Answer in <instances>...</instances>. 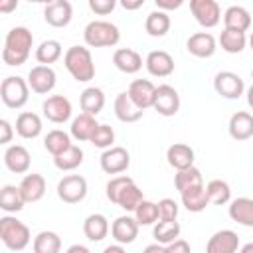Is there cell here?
<instances>
[{
	"label": "cell",
	"instance_id": "cell-1",
	"mask_svg": "<svg viewBox=\"0 0 253 253\" xmlns=\"http://www.w3.org/2000/svg\"><path fill=\"white\" fill-rule=\"evenodd\" d=\"M32 45H34V34L28 28H24V26L12 28L4 38L2 61L6 65H12V67L26 63V59L30 57Z\"/></svg>",
	"mask_w": 253,
	"mask_h": 253
},
{
	"label": "cell",
	"instance_id": "cell-2",
	"mask_svg": "<svg viewBox=\"0 0 253 253\" xmlns=\"http://www.w3.org/2000/svg\"><path fill=\"white\" fill-rule=\"evenodd\" d=\"M63 65L77 83H87L95 77V63L89 47L71 45L63 55Z\"/></svg>",
	"mask_w": 253,
	"mask_h": 253
},
{
	"label": "cell",
	"instance_id": "cell-3",
	"mask_svg": "<svg viewBox=\"0 0 253 253\" xmlns=\"http://www.w3.org/2000/svg\"><path fill=\"white\" fill-rule=\"evenodd\" d=\"M0 239L10 251H24L30 245V227L18 217L4 215L0 217Z\"/></svg>",
	"mask_w": 253,
	"mask_h": 253
},
{
	"label": "cell",
	"instance_id": "cell-4",
	"mask_svg": "<svg viewBox=\"0 0 253 253\" xmlns=\"http://www.w3.org/2000/svg\"><path fill=\"white\" fill-rule=\"evenodd\" d=\"M83 40L89 47H113L121 40V32L107 20H93L83 30Z\"/></svg>",
	"mask_w": 253,
	"mask_h": 253
},
{
	"label": "cell",
	"instance_id": "cell-5",
	"mask_svg": "<svg viewBox=\"0 0 253 253\" xmlns=\"http://www.w3.org/2000/svg\"><path fill=\"white\" fill-rule=\"evenodd\" d=\"M0 99L8 109H22L30 99V85L28 79L10 75L2 79L0 85Z\"/></svg>",
	"mask_w": 253,
	"mask_h": 253
},
{
	"label": "cell",
	"instance_id": "cell-6",
	"mask_svg": "<svg viewBox=\"0 0 253 253\" xmlns=\"http://www.w3.org/2000/svg\"><path fill=\"white\" fill-rule=\"evenodd\" d=\"M57 196L65 204H79L87 196V180L79 174H67L57 184Z\"/></svg>",
	"mask_w": 253,
	"mask_h": 253
},
{
	"label": "cell",
	"instance_id": "cell-7",
	"mask_svg": "<svg viewBox=\"0 0 253 253\" xmlns=\"http://www.w3.org/2000/svg\"><path fill=\"white\" fill-rule=\"evenodd\" d=\"M190 12L202 28H215L221 20V8L215 0H190Z\"/></svg>",
	"mask_w": 253,
	"mask_h": 253
},
{
	"label": "cell",
	"instance_id": "cell-8",
	"mask_svg": "<svg viewBox=\"0 0 253 253\" xmlns=\"http://www.w3.org/2000/svg\"><path fill=\"white\" fill-rule=\"evenodd\" d=\"M152 109L162 117H174L180 111V95L172 85H158L154 93Z\"/></svg>",
	"mask_w": 253,
	"mask_h": 253
},
{
	"label": "cell",
	"instance_id": "cell-9",
	"mask_svg": "<svg viewBox=\"0 0 253 253\" xmlns=\"http://www.w3.org/2000/svg\"><path fill=\"white\" fill-rule=\"evenodd\" d=\"M99 164H101V170L105 174H121L128 168L130 154L123 146H109V148L103 150V154L99 158Z\"/></svg>",
	"mask_w": 253,
	"mask_h": 253
},
{
	"label": "cell",
	"instance_id": "cell-10",
	"mask_svg": "<svg viewBox=\"0 0 253 253\" xmlns=\"http://www.w3.org/2000/svg\"><path fill=\"white\" fill-rule=\"evenodd\" d=\"M55 81H57V75L51 65L40 63V65L32 67L28 73V85L38 95H47L55 87Z\"/></svg>",
	"mask_w": 253,
	"mask_h": 253
},
{
	"label": "cell",
	"instance_id": "cell-11",
	"mask_svg": "<svg viewBox=\"0 0 253 253\" xmlns=\"http://www.w3.org/2000/svg\"><path fill=\"white\" fill-rule=\"evenodd\" d=\"M213 89L223 99H239L245 91V83L233 71H219L213 77Z\"/></svg>",
	"mask_w": 253,
	"mask_h": 253
},
{
	"label": "cell",
	"instance_id": "cell-12",
	"mask_svg": "<svg viewBox=\"0 0 253 253\" xmlns=\"http://www.w3.org/2000/svg\"><path fill=\"white\" fill-rule=\"evenodd\" d=\"M42 111H43V117L47 121L55 123V125L67 123L71 119V113H73L69 99L63 97V95H51V97H47L43 101V105H42Z\"/></svg>",
	"mask_w": 253,
	"mask_h": 253
},
{
	"label": "cell",
	"instance_id": "cell-13",
	"mask_svg": "<svg viewBox=\"0 0 253 253\" xmlns=\"http://www.w3.org/2000/svg\"><path fill=\"white\" fill-rule=\"evenodd\" d=\"M73 18V6L69 0H53L43 8V20L51 28H65Z\"/></svg>",
	"mask_w": 253,
	"mask_h": 253
},
{
	"label": "cell",
	"instance_id": "cell-14",
	"mask_svg": "<svg viewBox=\"0 0 253 253\" xmlns=\"http://www.w3.org/2000/svg\"><path fill=\"white\" fill-rule=\"evenodd\" d=\"M144 65L152 77H168L174 73V57L164 49H152L146 55Z\"/></svg>",
	"mask_w": 253,
	"mask_h": 253
},
{
	"label": "cell",
	"instance_id": "cell-15",
	"mask_svg": "<svg viewBox=\"0 0 253 253\" xmlns=\"http://www.w3.org/2000/svg\"><path fill=\"white\" fill-rule=\"evenodd\" d=\"M186 49L194 55V57H200V59H206V57H211L217 49V42L215 38L210 34V32H196L188 38L186 42Z\"/></svg>",
	"mask_w": 253,
	"mask_h": 253
},
{
	"label": "cell",
	"instance_id": "cell-16",
	"mask_svg": "<svg viewBox=\"0 0 253 253\" xmlns=\"http://www.w3.org/2000/svg\"><path fill=\"white\" fill-rule=\"evenodd\" d=\"M138 221L136 217H130V215H119L113 225H111V235L117 243H123V245H128L132 243L136 237H138Z\"/></svg>",
	"mask_w": 253,
	"mask_h": 253
},
{
	"label": "cell",
	"instance_id": "cell-17",
	"mask_svg": "<svg viewBox=\"0 0 253 253\" xmlns=\"http://www.w3.org/2000/svg\"><path fill=\"white\" fill-rule=\"evenodd\" d=\"M113 107H115V115H117V119H119L121 123H136V121H140L142 115H144V109H140V107L130 99L128 91L119 93Z\"/></svg>",
	"mask_w": 253,
	"mask_h": 253
},
{
	"label": "cell",
	"instance_id": "cell-18",
	"mask_svg": "<svg viewBox=\"0 0 253 253\" xmlns=\"http://www.w3.org/2000/svg\"><path fill=\"white\" fill-rule=\"evenodd\" d=\"M237 249H239V235L231 229L215 231L206 245L208 253H235Z\"/></svg>",
	"mask_w": 253,
	"mask_h": 253
},
{
	"label": "cell",
	"instance_id": "cell-19",
	"mask_svg": "<svg viewBox=\"0 0 253 253\" xmlns=\"http://www.w3.org/2000/svg\"><path fill=\"white\" fill-rule=\"evenodd\" d=\"M30 162H32V156L28 148L22 144H12L4 152V164L14 174H26L30 170Z\"/></svg>",
	"mask_w": 253,
	"mask_h": 253
},
{
	"label": "cell",
	"instance_id": "cell-20",
	"mask_svg": "<svg viewBox=\"0 0 253 253\" xmlns=\"http://www.w3.org/2000/svg\"><path fill=\"white\" fill-rule=\"evenodd\" d=\"M128 95L130 99L140 107V109H150L154 103V93H156V85L150 79H134L128 85Z\"/></svg>",
	"mask_w": 253,
	"mask_h": 253
},
{
	"label": "cell",
	"instance_id": "cell-21",
	"mask_svg": "<svg viewBox=\"0 0 253 253\" xmlns=\"http://www.w3.org/2000/svg\"><path fill=\"white\" fill-rule=\"evenodd\" d=\"M229 136L233 140H247L253 136V115L247 111H237L231 115L227 125Z\"/></svg>",
	"mask_w": 253,
	"mask_h": 253
},
{
	"label": "cell",
	"instance_id": "cell-22",
	"mask_svg": "<svg viewBox=\"0 0 253 253\" xmlns=\"http://www.w3.org/2000/svg\"><path fill=\"white\" fill-rule=\"evenodd\" d=\"M113 63H115V67L119 71H123L126 75H132V73H136V71L142 69V57H140V53L134 51V49H130V47H119V49H115Z\"/></svg>",
	"mask_w": 253,
	"mask_h": 253
},
{
	"label": "cell",
	"instance_id": "cell-23",
	"mask_svg": "<svg viewBox=\"0 0 253 253\" xmlns=\"http://www.w3.org/2000/svg\"><path fill=\"white\" fill-rule=\"evenodd\" d=\"M20 190H22V196L26 200V204H34V202H40L45 194V178L42 174H26L20 182Z\"/></svg>",
	"mask_w": 253,
	"mask_h": 253
},
{
	"label": "cell",
	"instance_id": "cell-24",
	"mask_svg": "<svg viewBox=\"0 0 253 253\" xmlns=\"http://www.w3.org/2000/svg\"><path fill=\"white\" fill-rule=\"evenodd\" d=\"M166 158H168V164L174 168V170H184L188 166H194V148L190 144H184V142H176L172 146H168L166 150Z\"/></svg>",
	"mask_w": 253,
	"mask_h": 253
},
{
	"label": "cell",
	"instance_id": "cell-25",
	"mask_svg": "<svg viewBox=\"0 0 253 253\" xmlns=\"http://www.w3.org/2000/svg\"><path fill=\"white\" fill-rule=\"evenodd\" d=\"M180 198H182V206H184L188 211H192V213H200V211H204V210L210 206L208 190H206L204 184L194 186V188L182 192Z\"/></svg>",
	"mask_w": 253,
	"mask_h": 253
},
{
	"label": "cell",
	"instance_id": "cell-26",
	"mask_svg": "<svg viewBox=\"0 0 253 253\" xmlns=\"http://www.w3.org/2000/svg\"><path fill=\"white\" fill-rule=\"evenodd\" d=\"M229 217L245 227H253V198H235L227 210Z\"/></svg>",
	"mask_w": 253,
	"mask_h": 253
},
{
	"label": "cell",
	"instance_id": "cell-27",
	"mask_svg": "<svg viewBox=\"0 0 253 253\" xmlns=\"http://www.w3.org/2000/svg\"><path fill=\"white\" fill-rule=\"evenodd\" d=\"M42 119L40 115L36 113H30V111H24L18 115L16 119V132L22 136V138H38L42 134Z\"/></svg>",
	"mask_w": 253,
	"mask_h": 253
},
{
	"label": "cell",
	"instance_id": "cell-28",
	"mask_svg": "<svg viewBox=\"0 0 253 253\" xmlns=\"http://www.w3.org/2000/svg\"><path fill=\"white\" fill-rule=\"evenodd\" d=\"M97 126H99V123L95 121L93 115H89V113H81L79 117H75V119L71 121L69 134H71L75 140L85 142V140H91V136H93V132H95Z\"/></svg>",
	"mask_w": 253,
	"mask_h": 253
},
{
	"label": "cell",
	"instance_id": "cell-29",
	"mask_svg": "<svg viewBox=\"0 0 253 253\" xmlns=\"http://www.w3.org/2000/svg\"><path fill=\"white\" fill-rule=\"evenodd\" d=\"M83 233L89 241H103L109 235V219L103 213H91L83 221Z\"/></svg>",
	"mask_w": 253,
	"mask_h": 253
},
{
	"label": "cell",
	"instance_id": "cell-30",
	"mask_svg": "<svg viewBox=\"0 0 253 253\" xmlns=\"http://www.w3.org/2000/svg\"><path fill=\"white\" fill-rule=\"evenodd\" d=\"M24 204H26V200L22 196L20 186H12V184L2 186V190H0V208L6 213L22 211L24 210Z\"/></svg>",
	"mask_w": 253,
	"mask_h": 253
},
{
	"label": "cell",
	"instance_id": "cell-31",
	"mask_svg": "<svg viewBox=\"0 0 253 253\" xmlns=\"http://www.w3.org/2000/svg\"><path fill=\"white\" fill-rule=\"evenodd\" d=\"M79 105H81L83 113H89V115L97 117L103 111V107H105V93H103V89H99V87L83 89V93L79 97Z\"/></svg>",
	"mask_w": 253,
	"mask_h": 253
},
{
	"label": "cell",
	"instance_id": "cell-32",
	"mask_svg": "<svg viewBox=\"0 0 253 253\" xmlns=\"http://www.w3.org/2000/svg\"><path fill=\"white\" fill-rule=\"evenodd\" d=\"M170 26H172L170 16H168L164 10H154V12H150V14L146 16V20H144V30H146V34L152 36V38H162V36H166V34L170 32Z\"/></svg>",
	"mask_w": 253,
	"mask_h": 253
},
{
	"label": "cell",
	"instance_id": "cell-33",
	"mask_svg": "<svg viewBox=\"0 0 253 253\" xmlns=\"http://www.w3.org/2000/svg\"><path fill=\"white\" fill-rule=\"evenodd\" d=\"M223 26L231 28V30H241L247 32L251 26V14L247 8L243 6H229L223 12Z\"/></svg>",
	"mask_w": 253,
	"mask_h": 253
},
{
	"label": "cell",
	"instance_id": "cell-34",
	"mask_svg": "<svg viewBox=\"0 0 253 253\" xmlns=\"http://www.w3.org/2000/svg\"><path fill=\"white\" fill-rule=\"evenodd\" d=\"M219 45L223 51L227 53H241L247 45V36L241 30H231V28H223V32L219 34Z\"/></svg>",
	"mask_w": 253,
	"mask_h": 253
},
{
	"label": "cell",
	"instance_id": "cell-35",
	"mask_svg": "<svg viewBox=\"0 0 253 253\" xmlns=\"http://www.w3.org/2000/svg\"><path fill=\"white\" fill-rule=\"evenodd\" d=\"M81 162H83V150L79 146H75V144H71L69 148H65L63 152L53 156V164L61 172L75 170L77 166H81Z\"/></svg>",
	"mask_w": 253,
	"mask_h": 253
},
{
	"label": "cell",
	"instance_id": "cell-36",
	"mask_svg": "<svg viewBox=\"0 0 253 253\" xmlns=\"http://www.w3.org/2000/svg\"><path fill=\"white\" fill-rule=\"evenodd\" d=\"M180 231H182V229H180V223H178L176 219H170V221L160 219V221L154 223L152 235H154V239H156L158 243H162V245L166 247L168 243H172L174 239L180 237Z\"/></svg>",
	"mask_w": 253,
	"mask_h": 253
},
{
	"label": "cell",
	"instance_id": "cell-37",
	"mask_svg": "<svg viewBox=\"0 0 253 253\" xmlns=\"http://www.w3.org/2000/svg\"><path fill=\"white\" fill-rule=\"evenodd\" d=\"M204 184V178H202V172L196 168V166H188L184 170H176V176H174V186L176 190L182 194L194 186H200Z\"/></svg>",
	"mask_w": 253,
	"mask_h": 253
},
{
	"label": "cell",
	"instance_id": "cell-38",
	"mask_svg": "<svg viewBox=\"0 0 253 253\" xmlns=\"http://www.w3.org/2000/svg\"><path fill=\"white\" fill-rule=\"evenodd\" d=\"M63 53V47L57 40H43L38 47H36V59L38 63H43V65H49V63H55Z\"/></svg>",
	"mask_w": 253,
	"mask_h": 253
},
{
	"label": "cell",
	"instance_id": "cell-39",
	"mask_svg": "<svg viewBox=\"0 0 253 253\" xmlns=\"http://www.w3.org/2000/svg\"><path fill=\"white\" fill-rule=\"evenodd\" d=\"M36 253H59L61 249V237L55 231H40L34 237L32 243Z\"/></svg>",
	"mask_w": 253,
	"mask_h": 253
},
{
	"label": "cell",
	"instance_id": "cell-40",
	"mask_svg": "<svg viewBox=\"0 0 253 253\" xmlns=\"http://www.w3.org/2000/svg\"><path fill=\"white\" fill-rule=\"evenodd\" d=\"M69 146H71V136H69L65 130H59V128L49 130V132L45 134V138H43V148H45L51 156L63 152V150L69 148Z\"/></svg>",
	"mask_w": 253,
	"mask_h": 253
},
{
	"label": "cell",
	"instance_id": "cell-41",
	"mask_svg": "<svg viewBox=\"0 0 253 253\" xmlns=\"http://www.w3.org/2000/svg\"><path fill=\"white\" fill-rule=\"evenodd\" d=\"M206 190H208L210 204H213V206H223V204L231 202V188L225 180H219V178L210 180Z\"/></svg>",
	"mask_w": 253,
	"mask_h": 253
},
{
	"label": "cell",
	"instance_id": "cell-42",
	"mask_svg": "<svg viewBox=\"0 0 253 253\" xmlns=\"http://www.w3.org/2000/svg\"><path fill=\"white\" fill-rule=\"evenodd\" d=\"M142 200H144L142 190L132 182V184H128V186L123 190V194L119 196L117 206H121L125 211H134V210H136V206H138Z\"/></svg>",
	"mask_w": 253,
	"mask_h": 253
},
{
	"label": "cell",
	"instance_id": "cell-43",
	"mask_svg": "<svg viewBox=\"0 0 253 253\" xmlns=\"http://www.w3.org/2000/svg\"><path fill=\"white\" fill-rule=\"evenodd\" d=\"M134 217L138 225H154L158 221V204L150 200H142L134 210Z\"/></svg>",
	"mask_w": 253,
	"mask_h": 253
},
{
	"label": "cell",
	"instance_id": "cell-44",
	"mask_svg": "<svg viewBox=\"0 0 253 253\" xmlns=\"http://www.w3.org/2000/svg\"><path fill=\"white\" fill-rule=\"evenodd\" d=\"M93 146H97V148H109V146H113V142H115V130H113V126H109V125H99L97 128H95V132H93V136H91V140H89Z\"/></svg>",
	"mask_w": 253,
	"mask_h": 253
},
{
	"label": "cell",
	"instance_id": "cell-45",
	"mask_svg": "<svg viewBox=\"0 0 253 253\" xmlns=\"http://www.w3.org/2000/svg\"><path fill=\"white\" fill-rule=\"evenodd\" d=\"M134 180L130 178V176H115V178H111L109 182H107V198H109V202H113V204H117L119 202V196L123 194V190L128 186V184H132Z\"/></svg>",
	"mask_w": 253,
	"mask_h": 253
},
{
	"label": "cell",
	"instance_id": "cell-46",
	"mask_svg": "<svg viewBox=\"0 0 253 253\" xmlns=\"http://www.w3.org/2000/svg\"><path fill=\"white\" fill-rule=\"evenodd\" d=\"M176 217H178V204L172 198H162L158 202V219L170 221V219H176Z\"/></svg>",
	"mask_w": 253,
	"mask_h": 253
},
{
	"label": "cell",
	"instance_id": "cell-47",
	"mask_svg": "<svg viewBox=\"0 0 253 253\" xmlns=\"http://www.w3.org/2000/svg\"><path fill=\"white\" fill-rule=\"evenodd\" d=\"M87 2H89L91 12H95L97 16H107L115 10L119 0H87Z\"/></svg>",
	"mask_w": 253,
	"mask_h": 253
},
{
	"label": "cell",
	"instance_id": "cell-48",
	"mask_svg": "<svg viewBox=\"0 0 253 253\" xmlns=\"http://www.w3.org/2000/svg\"><path fill=\"white\" fill-rule=\"evenodd\" d=\"M190 243L186 241V239H182V237H178V239H174L172 243H168L166 245V251L164 253H190Z\"/></svg>",
	"mask_w": 253,
	"mask_h": 253
},
{
	"label": "cell",
	"instance_id": "cell-49",
	"mask_svg": "<svg viewBox=\"0 0 253 253\" xmlns=\"http://www.w3.org/2000/svg\"><path fill=\"white\" fill-rule=\"evenodd\" d=\"M0 130H2V136H0V142H2V144H8V142L12 140V136H14V128H12V125H10V121H6V119H2V121H0Z\"/></svg>",
	"mask_w": 253,
	"mask_h": 253
},
{
	"label": "cell",
	"instance_id": "cell-50",
	"mask_svg": "<svg viewBox=\"0 0 253 253\" xmlns=\"http://www.w3.org/2000/svg\"><path fill=\"white\" fill-rule=\"evenodd\" d=\"M154 2H156L158 10H164V12H170V10H178V8L184 4V0H154Z\"/></svg>",
	"mask_w": 253,
	"mask_h": 253
},
{
	"label": "cell",
	"instance_id": "cell-51",
	"mask_svg": "<svg viewBox=\"0 0 253 253\" xmlns=\"http://www.w3.org/2000/svg\"><path fill=\"white\" fill-rule=\"evenodd\" d=\"M18 2L20 0H0V12L2 14H12L18 8Z\"/></svg>",
	"mask_w": 253,
	"mask_h": 253
},
{
	"label": "cell",
	"instance_id": "cell-52",
	"mask_svg": "<svg viewBox=\"0 0 253 253\" xmlns=\"http://www.w3.org/2000/svg\"><path fill=\"white\" fill-rule=\"evenodd\" d=\"M119 4H121L125 10L134 12V10H138V8L144 4V0H119Z\"/></svg>",
	"mask_w": 253,
	"mask_h": 253
},
{
	"label": "cell",
	"instance_id": "cell-53",
	"mask_svg": "<svg viewBox=\"0 0 253 253\" xmlns=\"http://www.w3.org/2000/svg\"><path fill=\"white\" fill-rule=\"evenodd\" d=\"M89 253V247H85V245H79V243H75V245H71V247H67V253Z\"/></svg>",
	"mask_w": 253,
	"mask_h": 253
},
{
	"label": "cell",
	"instance_id": "cell-54",
	"mask_svg": "<svg viewBox=\"0 0 253 253\" xmlns=\"http://www.w3.org/2000/svg\"><path fill=\"white\" fill-rule=\"evenodd\" d=\"M123 251H125V245H123V243L107 245V247H105V253H123Z\"/></svg>",
	"mask_w": 253,
	"mask_h": 253
},
{
	"label": "cell",
	"instance_id": "cell-55",
	"mask_svg": "<svg viewBox=\"0 0 253 253\" xmlns=\"http://www.w3.org/2000/svg\"><path fill=\"white\" fill-rule=\"evenodd\" d=\"M144 251H146V253H150V251H158V253H160V251H166V247H164L162 243H158V241H156L154 245H148Z\"/></svg>",
	"mask_w": 253,
	"mask_h": 253
},
{
	"label": "cell",
	"instance_id": "cell-56",
	"mask_svg": "<svg viewBox=\"0 0 253 253\" xmlns=\"http://www.w3.org/2000/svg\"><path fill=\"white\" fill-rule=\"evenodd\" d=\"M247 105L253 109V83H251V87L247 89Z\"/></svg>",
	"mask_w": 253,
	"mask_h": 253
},
{
	"label": "cell",
	"instance_id": "cell-57",
	"mask_svg": "<svg viewBox=\"0 0 253 253\" xmlns=\"http://www.w3.org/2000/svg\"><path fill=\"white\" fill-rule=\"evenodd\" d=\"M241 249V253H251L253 251V243H247V245H243V247H239Z\"/></svg>",
	"mask_w": 253,
	"mask_h": 253
},
{
	"label": "cell",
	"instance_id": "cell-58",
	"mask_svg": "<svg viewBox=\"0 0 253 253\" xmlns=\"http://www.w3.org/2000/svg\"><path fill=\"white\" fill-rule=\"evenodd\" d=\"M249 47H251V51H253V32H251V36H249Z\"/></svg>",
	"mask_w": 253,
	"mask_h": 253
},
{
	"label": "cell",
	"instance_id": "cell-59",
	"mask_svg": "<svg viewBox=\"0 0 253 253\" xmlns=\"http://www.w3.org/2000/svg\"><path fill=\"white\" fill-rule=\"evenodd\" d=\"M53 0H40V4H51Z\"/></svg>",
	"mask_w": 253,
	"mask_h": 253
},
{
	"label": "cell",
	"instance_id": "cell-60",
	"mask_svg": "<svg viewBox=\"0 0 253 253\" xmlns=\"http://www.w3.org/2000/svg\"><path fill=\"white\" fill-rule=\"evenodd\" d=\"M28 2H36V4H40V0H28Z\"/></svg>",
	"mask_w": 253,
	"mask_h": 253
},
{
	"label": "cell",
	"instance_id": "cell-61",
	"mask_svg": "<svg viewBox=\"0 0 253 253\" xmlns=\"http://www.w3.org/2000/svg\"><path fill=\"white\" fill-rule=\"evenodd\" d=\"M251 79H253V69H251Z\"/></svg>",
	"mask_w": 253,
	"mask_h": 253
}]
</instances>
